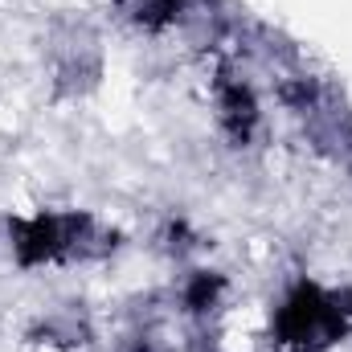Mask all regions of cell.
Instances as JSON below:
<instances>
[{"label": "cell", "mask_w": 352, "mask_h": 352, "mask_svg": "<svg viewBox=\"0 0 352 352\" xmlns=\"http://www.w3.org/2000/svg\"><path fill=\"white\" fill-rule=\"evenodd\" d=\"M8 250L21 270L102 263L119 250V230L87 209H33L8 217Z\"/></svg>", "instance_id": "1"}, {"label": "cell", "mask_w": 352, "mask_h": 352, "mask_svg": "<svg viewBox=\"0 0 352 352\" xmlns=\"http://www.w3.org/2000/svg\"><path fill=\"white\" fill-rule=\"evenodd\" d=\"M270 336L287 352H328L344 336H352V320L344 311L340 287H324L316 278H299L283 291L274 316H270Z\"/></svg>", "instance_id": "2"}, {"label": "cell", "mask_w": 352, "mask_h": 352, "mask_svg": "<svg viewBox=\"0 0 352 352\" xmlns=\"http://www.w3.org/2000/svg\"><path fill=\"white\" fill-rule=\"evenodd\" d=\"M213 115L234 148L254 144V135L263 131V98L234 62H217L213 70Z\"/></svg>", "instance_id": "3"}, {"label": "cell", "mask_w": 352, "mask_h": 352, "mask_svg": "<svg viewBox=\"0 0 352 352\" xmlns=\"http://www.w3.org/2000/svg\"><path fill=\"white\" fill-rule=\"evenodd\" d=\"M29 340L50 352H82L94 344V320L82 307H54L29 328Z\"/></svg>", "instance_id": "4"}, {"label": "cell", "mask_w": 352, "mask_h": 352, "mask_svg": "<svg viewBox=\"0 0 352 352\" xmlns=\"http://www.w3.org/2000/svg\"><path fill=\"white\" fill-rule=\"evenodd\" d=\"M173 303L184 311V316H192V320H201V324H209L226 303H230V278L221 274V270H209V266H192L184 278H180V287H176Z\"/></svg>", "instance_id": "5"}]
</instances>
